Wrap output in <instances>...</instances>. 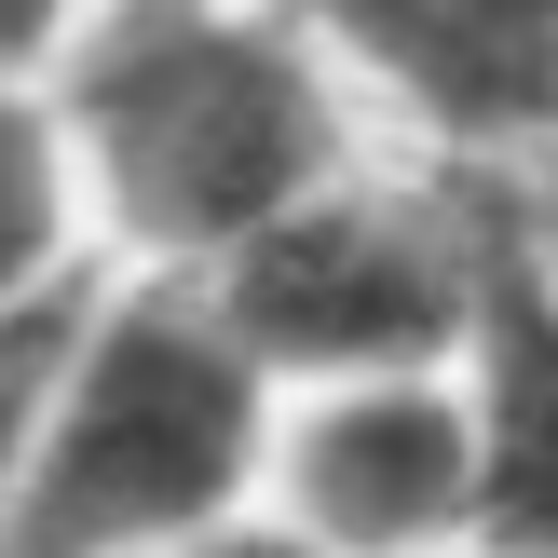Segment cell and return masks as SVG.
<instances>
[{
    "mask_svg": "<svg viewBox=\"0 0 558 558\" xmlns=\"http://www.w3.org/2000/svg\"><path fill=\"white\" fill-rule=\"evenodd\" d=\"M41 96L109 272H218L368 150V109L300 0H96Z\"/></svg>",
    "mask_w": 558,
    "mask_h": 558,
    "instance_id": "1",
    "label": "cell"
},
{
    "mask_svg": "<svg viewBox=\"0 0 558 558\" xmlns=\"http://www.w3.org/2000/svg\"><path fill=\"white\" fill-rule=\"evenodd\" d=\"M272 409H287V381L245 354L205 272H96L54 327L0 558H178L259 518Z\"/></svg>",
    "mask_w": 558,
    "mask_h": 558,
    "instance_id": "2",
    "label": "cell"
},
{
    "mask_svg": "<svg viewBox=\"0 0 558 558\" xmlns=\"http://www.w3.org/2000/svg\"><path fill=\"white\" fill-rule=\"evenodd\" d=\"M505 218H518V178H463V163L368 136L327 191L259 218L205 287L287 396L300 381H368V368H450L490 259H505Z\"/></svg>",
    "mask_w": 558,
    "mask_h": 558,
    "instance_id": "3",
    "label": "cell"
},
{
    "mask_svg": "<svg viewBox=\"0 0 558 558\" xmlns=\"http://www.w3.org/2000/svg\"><path fill=\"white\" fill-rule=\"evenodd\" d=\"M259 518H287L327 558H450L477 545V409L450 368L300 381L272 409Z\"/></svg>",
    "mask_w": 558,
    "mask_h": 558,
    "instance_id": "4",
    "label": "cell"
},
{
    "mask_svg": "<svg viewBox=\"0 0 558 558\" xmlns=\"http://www.w3.org/2000/svg\"><path fill=\"white\" fill-rule=\"evenodd\" d=\"M368 136L532 191L558 163V0H300Z\"/></svg>",
    "mask_w": 558,
    "mask_h": 558,
    "instance_id": "5",
    "label": "cell"
},
{
    "mask_svg": "<svg viewBox=\"0 0 558 558\" xmlns=\"http://www.w3.org/2000/svg\"><path fill=\"white\" fill-rule=\"evenodd\" d=\"M450 381L477 409V545L558 558V218L545 191H518Z\"/></svg>",
    "mask_w": 558,
    "mask_h": 558,
    "instance_id": "6",
    "label": "cell"
},
{
    "mask_svg": "<svg viewBox=\"0 0 558 558\" xmlns=\"http://www.w3.org/2000/svg\"><path fill=\"white\" fill-rule=\"evenodd\" d=\"M96 272L109 259H96V218H82L69 136H54V96L41 82H0V314L82 300Z\"/></svg>",
    "mask_w": 558,
    "mask_h": 558,
    "instance_id": "7",
    "label": "cell"
},
{
    "mask_svg": "<svg viewBox=\"0 0 558 558\" xmlns=\"http://www.w3.org/2000/svg\"><path fill=\"white\" fill-rule=\"evenodd\" d=\"M54 327H69V300H41V314H0V532H14V490H27V436H41Z\"/></svg>",
    "mask_w": 558,
    "mask_h": 558,
    "instance_id": "8",
    "label": "cell"
},
{
    "mask_svg": "<svg viewBox=\"0 0 558 558\" xmlns=\"http://www.w3.org/2000/svg\"><path fill=\"white\" fill-rule=\"evenodd\" d=\"M82 14H96V0H0V82H41L54 54L82 41Z\"/></svg>",
    "mask_w": 558,
    "mask_h": 558,
    "instance_id": "9",
    "label": "cell"
},
{
    "mask_svg": "<svg viewBox=\"0 0 558 558\" xmlns=\"http://www.w3.org/2000/svg\"><path fill=\"white\" fill-rule=\"evenodd\" d=\"M178 558H327V545H300L287 518H232V532H205V545H178Z\"/></svg>",
    "mask_w": 558,
    "mask_h": 558,
    "instance_id": "10",
    "label": "cell"
},
{
    "mask_svg": "<svg viewBox=\"0 0 558 558\" xmlns=\"http://www.w3.org/2000/svg\"><path fill=\"white\" fill-rule=\"evenodd\" d=\"M450 558H518V545H450Z\"/></svg>",
    "mask_w": 558,
    "mask_h": 558,
    "instance_id": "11",
    "label": "cell"
},
{
    "mask_svg": "<svg viewBox=\"0 0 558 558\" xmlns=\"http://www.w3.org/2000/svg\"><path fill=\"white\" fill-rule=\"evenodd\" d=\"M545 218H558V191H545Z\"/></svg>",
    "mask_w": 558,
    "mask_h": 558,
    "instance_id": "12",
    "label": "cell"
}]
</instances>
